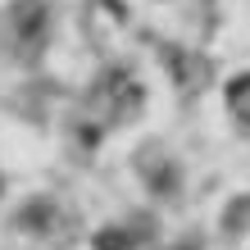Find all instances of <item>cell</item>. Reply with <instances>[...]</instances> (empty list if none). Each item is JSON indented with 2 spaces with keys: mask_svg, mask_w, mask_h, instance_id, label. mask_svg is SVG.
Returning <instances> with one entry per match:
<instances>
[{
  "mask_svg": "<svg viewBox=\"0 0 250 250\" xmlns=\"http://www.w3.org/2000/svg\"><path fill=\"white\" fill-rule=\"evenodd\" d=\"M232 109H237L241 123H250V78H241L237 86H232Z\"/></svg>",
  "mask_w": 250,
  "mask_h": 250,
  "instance_id": "obj_1",
  "label": "cell"
}]
</instances>
